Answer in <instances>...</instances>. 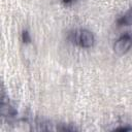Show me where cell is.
<instances>
[{"instance_id": "6da1fadb", "label": "cell", "mask_w": 132, "mask_h": 132, "mask_svg": "<svg viewBox=\"0 0 132 132\" xmlns=\"http://www.w3.org/2000/svg\"><path fill=\"white\" fill-rule=\"evenodd\" d=\"M71 41L84 48H90L95 43L94 34L87 29H77L71 34Z\"/></svg>"}, {"instance_id": "7a4b0ae2", "label": "cell", "mask_w": 132, "mask_h": 132, "mask_svg": "<svg viewBox=\"0 0 132 132\" xmlns=\"http://www.w3.org/2000/svg\"><path fill=\"white\" fill-rule=\"evenodd\" d=\"M132 47V36L130 34H124L120 36L113 43V52L117 55H125Z\"/></svg>"}, {"instance_id": "3957f363", "label": "cell", "mask_w": 132, "mask_h": 132, "mask_svg": "<svg viewBox=\"0 0 132 132\" xmlns=\"http://www.w3.org/2000/svg\"><path fill=\"white\" fill-rule=\"evenodd\" d=\"M118 25L121 26H132V7H130L122 16L117 21Z\"/></svg>"}, {"instance_id": "277c9868", "label": "cell", "mask_w": 132, "mask_h": 132, "mask_svg": "<svg viewBox=\"0 0 132 132\" xmlns=\"http://www.w3.org/2000/svg\"><path fill=\"white\" fill-rule=\"evenodd\" d=\"M22 37H23V41L25 43H29L31 41V37H30V34L28 33V31H24Z\"/></svg>"}, {"instance_id": "5b68a950", "label": "cell", "mask_w": 132, "mask_h": 132, "mask_svg": "<svg viewBox=\"0 0 132 132\" xmlns=\"http://www.w3.org/2000/svg\"><path fill=\"white\" fill-rule=\"evenodd\" d=\"M62 1H63L64 3H67V4H68V3H72V2L75 1V0H62Z\"/></svg>"}]
</instances>
